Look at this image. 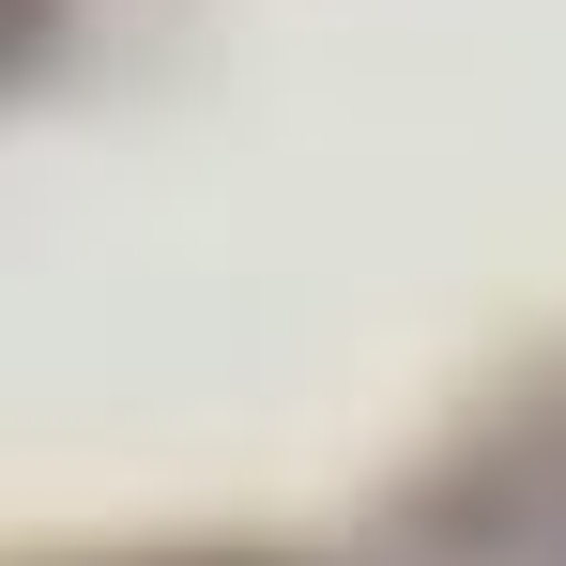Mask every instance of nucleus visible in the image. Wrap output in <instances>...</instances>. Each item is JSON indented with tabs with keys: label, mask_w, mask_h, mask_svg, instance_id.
Listing matches in <instances>:
<instances>
[{
	"label": "nucleus",
	"mask_w": 566,
	"mask_h": 566,
	"mask_svg": "<svg viewBox=\"0 0 566 566\" xmlns=\"http://www.w3.org/2000/svg\"><path fill=\"white\" fill-rule=\"evenodd\" d=\"M62 31V0H0V77H31V46Z\"/></svg>",
	"instance_id": "nucleus-1"
}]
</instances>
